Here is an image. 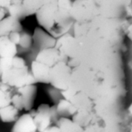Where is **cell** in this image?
<instances>
[{
	"mask_svg": "<svg viewBox=\"0 0 132 132\" xmlns=\"http://www.w3.org/2000/svg\"><path fill=\"white\" fill-rule=\"evenodd\" d=\"M8 36H9V39H10L13 43H15L16 45H18V46H19V41H20L21 32L14 31V32L10 33Z\"/></svg>",
	"mask_w": 132,
	"mask_h": 132,
	"instance_id": "cell-20",
	"label": "cell"
},
{
	"mask_svg": "<svg viewBox=\"0 0 132 132\" xmlns=\"http://www.w3.org/2000/svg\"><path fill=\"white\" fill-rule=\"evenodd\" d=\"M26 61L19 56H14L12 58H0V75L7 68L15 65H26Z\"/></svg>",
	"mask_w": 132,
	"mask_h": 132,
	"instance_id": "cell-14",
	"label": "cell"
},
{
	"mask_svg": "<svg viewBox=\"0 0 132 132\" xmlns=\"http://www.w3.org/2000/svg\"><path fill=\"white\" fill-rule=\"evenodd\" d=\"M29 113L33 117L37 131L44 132L48 127L58 120L56 106L50 107L47 103L40 104L36 110H30Z\"/></svg>",
	"mask_w": 132,
	"mask_h": 132,
	"instance_id": "cell-3",
	"label": "cell"
},
{
	"mask_svg": "<svg viewBox=\"0 0 132 132\" xmlns=\"http://www.w3.org/2000/svg\"><path fill=\"white\" fill-rule=\"evenodd\" d=\"M17 89V92L21 93L24 100V110L29 111L32 109L34 105V101L37 93V86L35 84H30L19 87Z\"/></svg>",
	"mask_w": 132,
	"mask_h": 132,
	"instance_id": "cell-10",
	"label": "cell"
},
{
	"mask_svg": "<svg viewBox=\"0 0 132 132\" xmlns=\"http://www.w3.org/2000/svg\"><path fill=\"white\" fill-rule=\"evenodd\" d=\"M56 124L59 127L60 131H73V130H76V128H77L74 122H72L67 118L63 117L56 121Z\"/></svg>",
	"mask_w": 132,
	"mask_h": 132,
	"instance_id": "cell-17",
	"label": "cell"
},
{
	"mask_svg": "<svg viewBox=\"0 0 132 132\" xmlns=\"http://www.w3.org/2000/svg\"><path fill=\"white\" fill-rule=\"evenodd\" d=\"M32 40L33 44L39 50L55 47L56 42V38L40 26L35 28Z\"/></svg>",
	"mask_w": 132,
	"mask_h": 132,
	"instance_id": "cell-6",
	"label": "cell"
},
{
	"mask_svg": "<svg viewBox=\"0 0 132 132\" xmlns=\"http://www.w3.org/2000/svg\"><path fill=\"white\" fill-rule=\"evenodd\" d=\"M35 15L39 25L57 38L66 33L71 24L70 0H53L43 3Z\"/></svg>",
	"mask_w": 132,
	"mask_h": 132,
	"instance_id": "cell-1",
	"label": "cell"
},
{
	"mask_svg": "<svg viewBox=\"0 0 132 132\" xmlns=\"http://www.w3.org/2000/svg\"><path fill=\"white\" fill-rule=\"evenodd\" d=\"M50 84L56 89L64 90L70 86V69L65 61H61L50 68Z\"/></svg>",
	"mask_w": 132,
	"mask_h": 132,
	"instance_id": "cell-4",
	"label": "cell"
},
{
	"mask_svg": "<svg viewBox=\"0 0 132 132\" xmlns=\"http://www.w3.org/2000/svg\"><path fill=\"white\" fill-rule=\"evenodd\" d=\"M65 58L66 56L63 55L59 49L56 47H53L39 50L35 60L49 67H52L61 61H65Z\"/></svg>",
	"mask_w": 132,
	"mask_h": 132,
	"instance_id": "cell-5",
	"label": "cell"
},
{
	"mask_svg": "<svg viewBox=\"0 0 132 132\" xmlns=\"http://www.w3.org/2000/svg\"><path fill=\"white\" fill-rule=\"evenodd\" d=\"M8 13L7 9L2 7H0V21L6 16V14Z\"/></svg>",
	"mask_w": 132,
	"mask_h": 132,
	"instance_id": "cell-23",
	"label": "cell"
},
{
	"mask_svg": "<svg viewBox=\"0 0 132 132\" xmlns=\"http://www.w3.org/2000/svg\"><path fill=\"white\" fill-rule=\"evenodd\" d=\"M19 110L12 104H9L0 109V120L3 123L15 122L19 117Z\"/></svg>",
	"mask_w": 132,
	"mask_h": 132,
	"instance_id": "cell-12",
	"label": "cell"
},
{
	"mask_svg": "<svg viewBox=\"0 0 132 132\" xmlns=\"http://www.w3.org/2000/svg\"><path fill=\"white\" fill-rule=\"evenodd\" d=\"M12 2L19 3L23 8L26 16L35 15L43 5L42 0H11V2Z\"/></svg>",
	"mask_w": 132,
	"mask_h": 132,
	"instance_id": "cell-13",
	"label": "cell"
},
{
	"mask_svg": "<svg viewBox=\"0 0 132 132\" xmlns=\"http://www.w3.org/2000/svg\"><path fill=\"white\" fill-rule=\"evenodd\" d=\"M12 89V88L2 82L0 79V109L11 103Z\"/></svg>",
	"mask_w": 132,
	"mask_h": 132,
	"instance_id": "cell-15",
	"label": "cell"
},
{
	"mask_svg": "<svg viewBox=\"0 0 132 132\" xmlns=\"http://www.w3.org/2000/svg\"><path fill=\"white\" fill-rule=\"evenodd\" d=\"M56 131H60L59 127L56 124V125H50V127H48L44 132H56Z\"/></svg>",
	"mask_w": 132,
	"mask_h": 132,
	"instance_id": "cell-21",
	"label": "cell"
},
{
	"mask_svg": "<svg viewBox=\"0 0 132 132\" xmlns=\"http://www.w3.org/2000/svg\"><path fill=\"white\" fill-rule=\"evenodd\" d=\"M11 104H12L19 111L24 110V100L21 93H18L12 95L11 98Z\"/></svg>",
	"mask_w": 132,
	"mask_h": 132,
	"instance_id": "cell-19",
	"label": "cell"
},
{
	"mask_svg": "<svg viewBox=\"0 0 132 132\" xmlns=\"http://www.w3.org/2000/svg\"><path fill=\"white\" fill-rule=\"evenodd\" d=\"M13 132H36L37 128L30 113L23 114L17 118L12 127Z\"/></svg>",
	"mask_w": 132,
	"mask_h": 132,
	"instance_id": "cell-7",
	"label": "cell"
},
{
	"mask_svg": "<svg viewBox=\"0 0 132 132\" xmlns=\"http://www.w3.org/2000/svg\"><path fill=\"white\" fill-rule=\"evenodd\" d=\"M0 79L12 89H18L24 86L36 83L26 65H15L7 68L0 75Z\"/></svg>",
	"mask_w": 132,
	"mask_h": 132,
	"instance_id": "cell-2",
	"label": "cell"
},
{
	"mask_svg": "<svg viewBox=\"0 0 132 132\" xmlns=\"http://www.w3.org/2000/svg\"><path fill=\"white\" fill-rule=\"evenodd\" d=\"M14 31H22V26L20 23V19L11 15H8L0 21V36L9 35Z\"/></svg>",
	"mask_w": 132,
	"mask_h": 132,
	"instance_id": "cell-8",
	"label": "cell"
},
{
	"mask_svg": "<svg viewBox=\"0 0 132 132\" xmlns=\"http://www.w3.org/2000/svg\"><path fill=\"white\" fill-rule=\"evenodd\" d=\"M58 116L65 117L73 114V107L67 100H60L56 106Z\"/></svg>",
	"mask_w": 132,
	"mask_h": 132,
	"instance_id": "cell-16",
	"label": "cell"
},
{
	"mask_svg": "<svg viewBox=\"0 0 132 132\" xmlns=\"http://www.w3.org/2000/svg\"><path fill=\"white\" fill-rule=\"evenodd\" d=\"M33 44V40H32V35L29 34L27 32H21V36H20V41L19 44V46L28 49L31 47Z\"/></svg>",
	"mask_w": 132,
	"mask_h": 132,
	"instance_id": "cell-18",
	"label": "cell"
},
{
	"mask_svg": "<svg viewBox=\"0 0 132 132\" xmlns=\"http://www.w3.org/2000/svg\"><path fill=\"white\" fill-rule=\"evenodd\" d=\"M50 68L49 66L34 60L31 64V73L36 82L50 84Z\"/></svg>",
	"mask_w": 132,
	"mask_h": 132,
	"instance_id": "cell-9",
	"label": "cell"
},
{
	"mask_svg": "<svg viewBox=\"0 0 132 132\" xmlns=\"http://www.w3.org/2000/svg\"><path fill=\"white\" fill-rule=\"evenodd\" d=\"M11 4V0H0V7L8 9Z\"/></svg>",
	"mask_w": 132,
	"mask_h": 132,
	"instance_id": "cell-22",
	"label": "cell"
},
{
	"mask_svg": "<svg viewBox=\"0 0 132 132\" xmlns=\"http://www.w3.org/2000/svg\"><path fill=\"white\" fill-rule=\"evenodd\" d=\"M18 45L13 43L8 35L0 36V58H12L17 55Z\"/></svg>",
	"mask_w": 132,
	"mask_h": 132,
	"instance_id": "cell-11",
	"label": "cell"
}]
</instances>
